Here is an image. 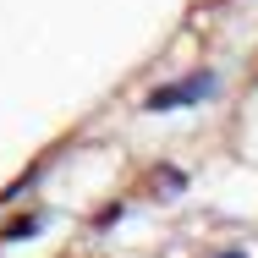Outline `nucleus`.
Segmentation results:
<instances>
[{
  "label": "nucleus",
  "mask_w": 258,
  "mask_h": 258,
  "mask_svg": "<svg viewBox=\"0 0 258 258\" xmlns=\"http://www.w3.org/2000/svg\"><path fill=\"white\" fill-rule=\"evenodd\" d=\"M214 94V72H198V77H187V83H176V88H159L149 94V110H170V104H198Z\"/></svg>",
  "instance_id": "f257e3e1"
},
{
  "label": "nucleus",
  "mask_w": 258,
  "mask_h": 258,
  "mask_svg": "<svg viewBox=\"0 0 258 258\" xmlns=\"http://www.w3.org/2000/svg\"><path fill=\"white\" fill-rule=\"evenodd\" d=\"M225 258H242V253H225Z\"/></svg>",
  "instance_id": "f03ea898"
}]
</instances>
